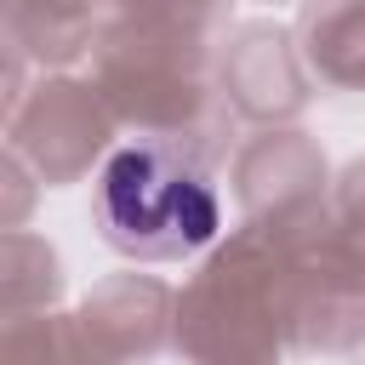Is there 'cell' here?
Listing matches in <instances>:
<instances>
[{"label": "cell", "mask_w": 365, "mask_h": 365, "mask_svg": "<svg viewBox=\"0 0 365 365\" xmlns=\"http://www.w3.org/2000/svg\"><path fill=\"white\" fill-rule=\"evenodd\" d=\"M217 222V182L188 143L148 137L108 154L97 177V228L114 251L143 262H177L211 245Z\"/></svg>", "instance_id": "6da1fadb"}]
</instances>
